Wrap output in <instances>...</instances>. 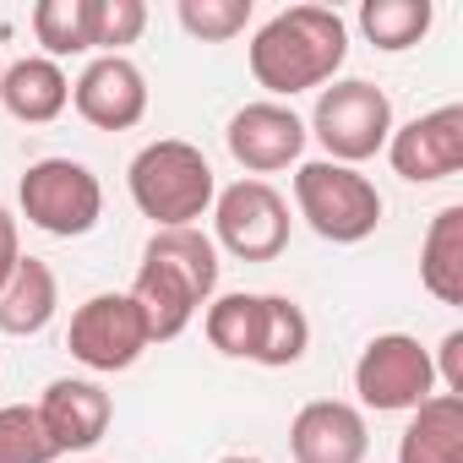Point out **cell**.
<instances>
[{
    "mask_svg": "<svg viewBox=\"0 0 463 463\" xmlns=\"http://www.w3.org/2000/svg\"><path fill=\"white\" fill-rule=\"evenodd\" d=\"M349 55V23L333 6H284L251 39V77L279 99L338 82Z\"/></svg>",
    "mask_w": 463,
    "mask_h": 463,
    "instance_id": "1",
    "label": "cell"
},
{
    "mask_svg": "<svg viewBox=\"0 0 463 463\" xmlns=\"http://www.w3.org/2000/svg\"><path fill=\"white\" fill-rule=\"evenodd\" d=\"M126 185H131L137 213L153 218V229H196V218L213 213V196H218L207 153L196 142H180V137L147 142L131 158Z\"/></svg>",
    "mask_w": 463,
    "mask_h": 463,
    "instance_id": "2",
    "label": "cell"
},
{
    "mask_svg": "<svg viewBox=\"0 0 463 463\" xmlns=\"http://www.w3.org/2000/svg\"><path fill=\"white\" fill-rule=\"evenodd\" d=\"M295 207L327 246H360L382 223V191L360 169L333 158H311L295 169Z\"/></svg>",
    "mask_w": 463,
    "mask_h": 463,
    "instance_id": "3",
    "label": "cell"
},
{
    "mask_svg": "<svg viewBox=\"0 0 463 463\" xmlns=\"http://www.w3.org/2000/svg\"><path fill=\"white\" fill-rule=\"evenodd\" d=\"M306 137H317L333 164L360 169V164L376 158V153L387 147V137H392V99H387L376 82H365V77H338V82L322 88Z\"/></svg>",
    "mask_w": 463,
    "mask_h": 463,
    "instance_id": "4",
    "label": "cell"
},
{
    "mask_svg": "<svg viewBox=\"0 0 463 463\" xmlns=\"http://www.w3.org/2000/svg\"><path fill=\"white\" fill-rule=\"evenodd\" d=\"M17 202H23V218L33 229H44V235H55V241H82L104 218V185L77 158H39V164H28L23 185H17Z\"/></svg>",
    "mask_w": 463,
    "mask_h": 463,
    "instance_id": "5",
    "label": "cell"
},
{
    "mask_svg": "<svg viewBox=\"0 0 463 463\" xmlns=\"http://www.w3.org/2000/svg\"><path fill=\"white\" fill-rule=\"evenodd\" d=\"M354 409H376V414H409L436 392V365L430 349L414 333H376L360 360H354Z\"/></svg>",
    "mask_w": 463,
    "mask_h": 463,
    "instance_id": "6",
    "label": "cell"
},
{
    "mask_svg": "<svg viewBox=\"0 0 463 463\" xmlns=\"http://www.w3.org/2000/svg\"><path fill=\"white\" fill-rule=\"evenodd\" d=\"M289 202L268 180H235L213 196V246L235 262H273L289 246Z\"/></svg>",
    "mask_w": 463,
    "mask_h": 463,
    "instance_id": "7",
    "label": "cell"
},
{
    "mask_svg": "<svg viewBox=\"0 0 463 463\" xmlns=\"http://www.w3.org/2000/svg\"><path fill=\"white\" fill-rule=\"evenodd\" d=\"M66 349H71V360H82L88 371L115 376V371H131V365L153 349V338H147V322H142V311L131 306V295H88V300L71 311Z\"/></svg>",
    "mask_w": 463,
    "mask_h": 463,
    "instance_id": "8",
    "label": "cell"
},
{
    "mask_svg": "<svg viewBox=\"0 0 463 463\" xmlns=\"http://www.w3.org/2000/svg\"><path fill=\"white\" fill-rule=\"evenodd\" d=\"M223 142H229V158H235L251 180H262V175H279V169L300 164V153H306L311 137H306V120L289 104L257 99V104L229 115Z\"/></svg>",
    "mask_w": 463,
    "mask_h": 463,
    "instance_id": "9",
    "label": "cell"
},
{
    "mask_svg": "<svg viewBox=\"0 0 463 463\" xmlns=\"http://www.w3.org/2000/svg\"><path fill=\"white\" fill-rule=\"evenodd\" d=\"M387 164L409 185H436L463 169V104H441L430 115H414L409 126H392Z\"/></svg>",
    "mask_w": 463,
    "mask_h": 463,
    "instance_id": "10",
    "label": "cell"
},
{
    "mask_svg": "<svg viewBox=\"0 0 463 463\" xmlns=\"http://www.w3.org/2000/svg\"><path fill=\"white\" fill-rule=\"evenodd\" d=\"M71 109L99 131H131L147 115V77L131 55H93L71 82Z\"/></svg>",
    "mask_w": 463,
    "mask_h": 463,
    "instance_id": "11",
    "label": "cell"
},
{
    "mask_svg": "<svg viewBox=\"0 0 463 463\" xmlns=\"http://www.w3.org/2000/svg\"><path fill=\"white\" fill-rule=\"evenodd\" d=\"M33 409H39L44 436L55 441V452H93L109 436V420H115L109 392L88 376H55Z\"/></svg>",
    "mask_w": 463,
    "mask_h": 463,
    "instance_id": "12",
    "label": "cell"
},
{
    "mask_svg": "<svg viewBox=\"0 0 463 463\" xmlns=\"http://www.w3.org/2000/svg\"><path fill=\"white\" fill-rule=\"evenodd\" d=\"M289 452H295V463H365V452H371L365 409H354L344 398H311L289 420Z\"/></svg>",
    "mask_w": 463,
    "mask_h": 463,
    "instance_id": "13",
    "label": "cell"
},
{
    "mask_svg": "<svg viewBox=\"0 0 463 463\" xmlns=\"http://www.w3.org/2000/svg\"><path fill=\"white\" fill-rule=\"evenodd\" d=\"M131 306L142 311V322H147V338L153 344H169V338H180L185 327H191V317L207 306L202 300V289L175 268V262H158V257H142V268H137V279H131Z\"/></svg>",
    "mask_w": 463,
    "mask_h": 463,
    "instance_id": "14",
    "label": "cell"
},
{
    "mask_svg": "<svg viewBox=\"0 0 463 463\" xmlns=\"http://www.w3.org/2000/svg\"><path fill=\"white\" fill-rule=\"evenodd\" d=\"M66 104H71V77L44 55L12 61L0 71V109L23 126H50L66 115Z\"/></svg>",
    "mask_w": 463,
    "mask_h": 463,
    "instance_id": "15",
    "label": "cell"
},
{
    "mask_svg": "<svg viewBox=\"0 0 463 463\" xmlns=\"http://www.w3.org/2000/svg\"><path fill=\"white\" fill-rule=\"evenodd\" d=\"M55 306H61V284H55V268L39 262V257H23L12 268V279L0 284V333L6 338H33L55 322Z\"/></svg>",
    "mask_w": 463,
    "mask_h": 463,
    "instance_id": "16",
    "label": "cell"
},
{
    "mask_svg": "<svg viewBox=\"0 0 463 463\" xmlns=\"http://www.w3.org/2000/svg\"><path fill=\"white\" fill-rule=\"evenodd\" d=\"M398 463H463V398L430 392L420 409H409Z\"/></svg>",
    "mask_w": 463,
    "mask_h": 463,
    "instance_id": "17",
    "label": "cell"
},
{
    "mask_svg": "<svg viewBox=\"0 0 463 463\" xmlns=\"http://www.w3.org/2000/svg\"><path fill=\"white\" fill-rule=\"evenodd\" d=\"M420 284L441 306H463V207H441L420 246Z\"/></svg>",
    "mask_w": 463,
    "mask_h": 463,
    "instance_id": "18",
    "label": "cell"
},
{
    "mask_svg": "<svg viewBox=\"0 0 463 463\" xmlns=\"http://www.w3.org/2000/svg\"><path fill=\"white\" fill-rule=\"evenodd\" d=\"M202 333L218 354L229 360H257V338H262V295H213L202 311Z\"/></svg>",
    "mask_w": 463,
    "mask_h": 463,
    "instance_id": "19",
    "label": "cell"
},
{
    "mask_svg": "<svg viewBox=\"0 0 463 463\" xmlns=\"http://www.w3.org/2000/svg\"><path fill=\"white\" fill-rule=\"evenodd\" d=\"M436 23V6L430 0H365L360 6V33L371 50L382 55H403L414 50Z\"/></svg>",
    "mask_w": 463,
    "mask_h": 463,
    "instance_id": "20",
    "label": "cell"
},
{
    "mask_svg": "<svg viewBox=\"0 0 463 463\" xmlns=\"http://www.w3.org/2000/svg\"><path fill=\"white\" fill-rule=\"evenodd\" d=\"M311 349V317L289 295H262V338H257V365L289 371Z\"/></svg>",
    "mask_w": 463,
    "mask_h": 463,
    "instance_id": "21",
    "label": "cell"
},
{
    "mask_svg": "<svg viewBox=\"0 0 463 463\" xmlns=\"http://www.w3.org/2000/svg\"><path fill=\"white\" fill-rule=\"evenodd\" d=\"M33 39L44 44V61H71L93 50V0H39L33 6Z\"/></svg>",
    "mask_w": 463,
    "mask_h": 463,
    "instance_id": "22",
    "label": "cell"
},
{
    "mask_svg": "<svg viewBox=\"0 0 463 463\" xmlns=\"http://www.w3.org/2000/svg\"><path fill=\"white\" fill-rule=\"evenodd\" d=\"M142 257H158V262H175L196 289H202V300H213L218 295V246H213V235H202V229H153V241L142 246Z\"/></svg>",
    "mask_w": 463,
    "mask_h": 463,
    "instance_id": "23",
    "label": "cell"
},
{
    "mask_svg": "<svg viewBox=\"0 0 463 463\" xmlns=\"http://www.w3.org/2000/svg\"><path fill=\"white\" fill-rule=\"evenodd\" d=\"M180 28L202 44H229L251 28V0H180Z\"/></svg>",
    "mask_w": 463,
    "mask_h": 463,
    "instance_id": "24",
    "label": "cell"
},
{
    "mask_svg": "<svg viewBox=\"0 0 463 463\" xmlns=\"http://www.w3.org/2000/svg\"><path fill=\"white\" fill-rule=\"evenodd\" d=\"M55 441L44 436L39 409L28 403H6L0 409V463H55Z\"/></svg>",
    "mask_w": 463,
    "mask_h": 463,
    "instance_id": "25",
    "label": "cell"
},
{
    "mask_svg": "<svg viewBox=\"0 0 463 463\" xmlns=\"http://www.w3.org/2000/svg\"><path fill=\"white\" fill-rule=\"evenodd\" d=\"M142 28H147L142 0H93V50L126 55V44L142 39Z\"/></svg>",
    "mask_w": 463,
    "mask_h": 463,
    "instance_id": "26",
    "label": "cell"
},
{
    "mask_svg": "<svg viewBox=\"0 0 463 463\" xmlns=\"http://www.w3.org/2000/svg\"><path fill=\"white\" fill-rule=\"evenodd\" d=\"M430 365H436V382H441L452 398H463V327H452V333L436 344Z\"/></svg>",
    "mask_w": 463,
    "mask_h": 463,
    "instance_id": "27",
    "label": "cell"
},
{
    "mask_svg": "<svg viewBox=\"0 0 463 463\" xmlns=\"http://www.w3.org/2000/svg\"><path fill=\"white\" fill-rule=\"evenodd\" d=\"M23 262V241H17V218H12V207L0 202V284L12 279V268Z\"/></svg>",
    "mask_w": 463,
    "mask_h": 463,
    "instance_id": "28",
    "label": "cell"
},
{
    "mask_svg": "<svg viewBox=\"0 0 463 463\" xmlns=\"http://www.w3.org/2000/svg\"><path fill=\"white\" fill-rule=\"evenodd\" d=\"M218 463H262V458H251V452H229V458H218Z\"/></svg>",
    "mask_w": 463,
    "mask_h": 463,
    "instance_id": "29",
    "label": "cell"
},
{
    "mask_svg": "<svg viewBox=\"0 0 463 463\" xmlns=\"http://www.w3.org/2000/svg\"><path fill=\"white\" fill-rule=\"evenodd\" d=\"M0 71H6V66H0Z\"/></svg>",
    "mask_w": 463,
    "mask_h": 463,
    "instance_id": "30",
    "label": "cell"
}]
</instances>
